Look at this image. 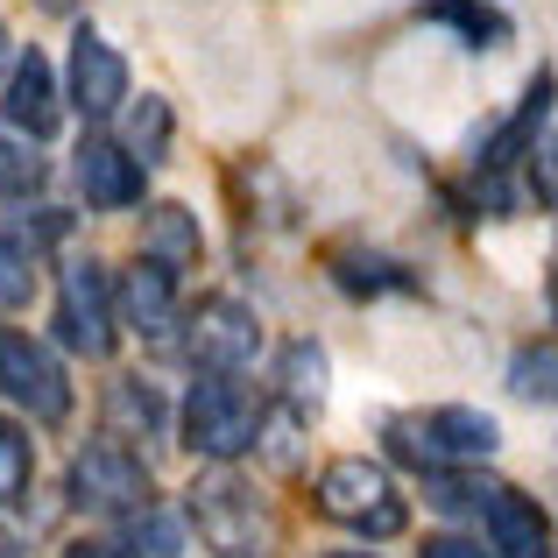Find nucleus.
<instances>
[{
    "instance_id": "nucleus-1",
    "label": "nucleus",
    "mask_w": 558,
    "mask_h": 558,
    "mask_svg": "<svg viewBox=\"0 0 558 558\" xmlns=\"http://www.w3.org/2000/svg\"><path fill=\"white\" fill-rule=\"evenodd\" d=\"M184 517H191V531H198V545L219 551V558H269V545H276L269 502H262L255 481H241L233 466H213V474L191 481Z\"/></svg>"
},
{
    "instance_id": "nucleus-2",
    "label": "nucleus",
    "mask_w": 558,
    "mask_h": 558,
    "mask_svg": "<svg viewBox=\"0 0 558 558\" xmlns=\"http://www.w3.org/2000/svg\"><path fill=\"white\" fill-rule=\"evenodd\" d=\"M312 495L332 523H347V531H361V537H403V523H410V502L396 495L389 466L368 460V452L326 460L318 481H312Z\"/></svg>"
},
{
    "instance_id": "nucleus-3",
    "label": "nucleus",
    "mask_w": 558,
    "mask_h": 558,
    "mask_svg": "<svg viewBox=\"0 0 558 558\" xmlns=\"http://www.w3.org/2000/svg\"><path fill=\"white\" fill-rule=\"evenodd\" d=\"M502 446L488 410H466V403H446V410H410V417H389V452L417 474H438L452 460H488Z\"/></svg>"
},
{
    "instance_id": "nucleus-4",
    "label": "nucleus",
    "mask_w": 558,
    "mask_h": 558,
    "mask_svg": "<svg viewBox=\"0 0 558 558\" xmlns=\"http://www.w3.org/2000/svg\"><path fill=\"white\" fill-rule=\"evenodd\" d=\"M184 446L213 466H233L247 446H262V403L233 375H205L184 396Z\"/></svg>"
},
{
    "instance_id": "nucleus-5",
    "label": "nucleus",
    "mask_w": 558,
    "mask_h": 558,
    "mask_svg": "<svg viewBox=\"0 0 558 558\" xmlns=\"http://www.w3.org/2000/svg\"><path fill=\"white\" fill-rule=\"evenodd\" d=\"M71 502L93 517H142V509H156V474L135 446L93 438L71 452Z\"/></svg>"
},
{
    "instance_id": "nucleus-6",
    "label": "nucleus",
    "mask_w": 558,
    "mask_h": 558,
    "mask_svg": "<svg viewBox=\"0 0 558 558\" xmlns=\"http://www.w3.org/2000/svg\"><path fill=\"white\" fill-rule=\"evenodd\" d=\"M57 340L85 361H107L121 340V318H113V276L93 255H71L57 276Z\"/></svg>"
},
{
    "instance_id": "nucleus-7",
    "label": "nucleus",
    "mask_w": 558,
    "mask_h": 558,
    "mask_svg": "<svg viewBox=\"0 0 558 558\" xmlns=\"http://www.w3.org/2000/svg\"><path fill=\"white\" fill-rule=\"evenodd\" d=\"M0 396H8L28 424H64L71 417L64 361H57L36 332H0Z\"/></svg>"
},
{
    "instance_id": "nucleus-8",
    "label": "nucleus",
    "mask_w": 558,
    "mask_h": 558,
    "mask_svg": "<svg viewBox=\"0 0 558 558\" xmlns=\"http://www.w3.org/2000/svg\"><path fill=\"white\" fill-rule=\"evenodd\" d=\"M178 326H184V354L198 361L205 375H241V368H255V354H262V318L247 312L241 298H227V290L198 298V312L178 318Z\"/></svg>"
},
{
    "instance_id": "nucleus-9",
    "label": "nucleus",
    "mask_w": 558,
    "mask_h": 558,
    "mask_svg": "<svg viewBox=\"0 0 558 558\" xmlns=\"http://www.w3.org/2000/svg\"><path fill=\"white\" fill-rule=\"evenodd\" d=\"M71 107L85 121H113L128 107V57L113 50L99 28H78L71 36Z\"/></svg>"
},
{
    "instance_id": "nucleus-10",
    "label": "nucleus",
    "mask_w": 558,
    "mask_h": 558,
    "mask_svg": "<svg viewBox=\"0 0 558 558\" xmlns=\"http://www.w3.org/2000/svg\"><path fill=\"white\" fill-rule=\"evenodd\" d=\"M113 318H121L128 332H142V340H170L178 332V276L156 269L149 255L135 262V269L121 276V290H113Z\"/></svg>"
},
{
    "instance_id": "nucleus-11",
    "label": "nucleus",
    "mask_w": 558,
    "mask_h": 558,
    "mask_svg": "<svg viewBox=\"0 0 558 558\" xmlns=\"http://www.w3.org/2000/svg\"><path fill=\"white\" fill-rule=\"evenodd\" d=\"M8 121H14V135H28V142L57 135V121H64L57 71H50V57H43V50H28V57H14V64H8Z\"/></svg>"
},
{
    "instance_id": "nucleus-12",
    "label": "nucleus",
    "mask_w": 558,
    "mask_h": 558,
    "mask_svg": "<svg viewBox=\"0 0 558 558\" xmlns=\"http://www.w3.org/2000/svg\"><path fill=\"white\" fill-rule=\"evenodd\" d=\"M481 523H488V551L495 558H551V523H545V509H537L531 495L488 488Z\"/></svg>"
},
{
    "instance_id": "nucleus-13",
    "label": "nucleus",
    "mask_w": 558,
    "mask_h": 558,
    "mask_svg": "<svg viewBox=\"0 0 558 558\" xmlns=\"http://www.w3.org/2000/svg\"><path fill=\"white\" fill-rule=\"evenodd\" d=\"M78 191L93 213H128V205H142V163H128L113 142H78Z\"/></svg>"
},
{
    "instance_id": "nucleus-14",
    "label": "nucleus",
    "mask_w": 558,
    "mask_h": 558,
    "mask_svg": "<svg viewBox=\"0 0 558 558\" xmlns=\"http://www.w3.org/2000/svg\"><path fill=\"white\" fill-rule=\"evenodd\" d=\"M142 255H149L156 269H170V276L198 269V255H205V233H198V213H191V205H178V198L149 205V219H142Z\"/></svg>"
},
{
    "instance_id": "nucleus-15",
    "label": "nucleus",
    "mask_w": 558,
    "mask_h": 558,
    "mask_svg": "<svg viewBox=\"0 0 558 558\" xmlns=\"http://www.w3.org/2000/svg\"><path fill=\"white\" fill-rule=\"evenodd\" d=\"M107 424H113L107 438H163L170 410H163V396H156L142 375H121L107 389Z\"/></svg>"
},
{
    "instance_id": "nucleus-16",
    "label": "nucleus",
    "mask_w": 558,
    "mask_h": 558,
    "mask_svg": "<svg viewBox=\"0 0 558 558\" xmlns=\"http://www.w3.org/2000/svg\"><path fill=\"white\" fill-rule=\"evenodd\" d=\"M113 149L128 156V163H163L170 156V99H156V93H142L135 107H128V121H121V142Z\"/></svg>"
},
{
    "instance_id": "nucleus-17",
    "label": "nucleus",
    "mask_w": 558,
    "mask_h": 558,
    "mask_svg": "<svg viewBox=\"0 0 558 558\" xmlns=\"http://www.w3.org/2000/svg\"><path fill=\"white\" fill-rule=\"evenodd\" d=\"M332 276H340L354 298H381V290H417V276L396 255H368V247H340L332 255Z\"/></svg>"
},
{
    "instance_id": "nucleus-18",
    "label": "nucleus",
    "mask_w": 558,
    "mask_h": 558,
    "mask_svg": "<svg viewBox=\"0 0 558 558\" xmlns=\"http://www.w3.org/2000/svg\"><path fill=\"white\" fill-rule=\"evenodd\" d=\"M276 381H283V403L298 410V417L318 410V403H326V347H318V340H290Z\"/></svg>"
},
{
    "instance_id": "nucleus-19",
    "label": "nucleus",
    "mask_w": 558,
    "mask_h": 558,
    "mask_svg": "<svg viewBox=\"0 0 558 558\" xmlns=\"http://www.w3.org/2000/svg\"><path fill=\"white\" fill-rule=\"evenodd\" d=\"M424 22H452L466 43H474V50H495V43L509 36V14L488 8V0H432V8H424Z\"/></svg>"
},
{
    "instance_id": "nucleus-20",
    "label": "nucleus",
    "mask_w": 558,
    "mask_h": 558,
    "mask_svg": "<svg viewBox=\"0 0 558 558\" xmlns=\"http://www.w3.org/2000/svg\"><path fill=\"white\" fill-rule=\"evenodd\" d=\"M28 474H36V446H28L22 424L0 417V509H14L28 495Z\"/></svg>"
},
{
    "instance_id": "nucleus-21",
    "label": "nucleus",
    "mask_w": 558,
    "mask_h": 558,
    "mask_svg": "<svg viewBox=\"0 0 558 558\" xmlns=\"http://www.w3.org/2000/svg\"><path fill=\"white\" fill-rule=\"evenodd\" d=\"M488 488H495V481H481V474H452V466L424 474V495H432V509H446V517H481Z\"/></svg>"
},
{
    "instance_id": "nucleus-22",
    "label": "nucleus",
    "mask_w": 558,
    "mask_h": 558,
    "mask_svg": "<svg viewBox=\"0 0 558 558\" xmlns=\"http://www.w3.org/2000/svg\"><path fill=\"white\" fill-rule=\"evenodd\" d=\"M28 298H36V255L0 233V312H28Z\"/></svg>"
},
{
    "instance_id": "nucleus-23",
    "label": "nucleus",
    "mask_w": 558,
    "mask_h": 558,
    "mask_svg": "<svg viewBox=\"0 0 558 558\" xmlns=\"http://www.w3.org/2000/svg\"><path fill=\"white\" fill-rule=\"evenodd\" d=\"M43 184H50V163H43L22 135H0V191H8V198H28V191H43Z\"/></svg>"
},
{
    "instance_id": "nucleus-24",
    "label": "nucleus",
    "mask_w": 558,
    "mask_h": 558,
    "mask_svg": "<svg viewBox=\"0 0 558 558\" xmlns=\"http://www.w3.org/2000/svg\"><path fill=\"white\" fill-rule=\"evenodd\" d=\"M509 389L523 396V403H551V347H523L517 361H509Z\"/></svg>"
},
{
    "instance_id": "nucleus-25",
    "label": "nucleus",
    "mask_w": 558,
    "mask_h": 558,
    "mask_svg": "<svg viewBox=\"0 0 558 558\" xmlns=\"http://www.w3.org/2000/svg\"><path fill=\"white\" fill-rule=\"evenodd\" d=\"M128 558H178V531H170L156 509H142V531H135V545H128Z\"/></svg>"
},
{
    "instance_id": "nucleus-26",
    "label": "nucleus",
    "mask_w": 558,
    "mask_h": 558,
    "mask_svg": "<svg viewBox=\"0 0 558 558\" xmlns=\"http://www.w3.org/2000/svg\"><path fill=\"white\" fill-rule=\"evenodd\" d=\"M424 558H495V551H481L474 537H432V545H424Z\"/></svg>"
},
{
    "instance_id": "nucleus-27",
    "label": "nucleus",
    "mask_w": 558,
    "mask_h": 558,
    "mask_svg": "<svg viewBox=\"0 0 558 558\" xmlns=\"http://www.w3.org/2000/svg\"><path fill=\"white\" fill-rule=\"evenodd\" d=\"M64 558H128V545H113V537H71Z\"/></svg>"
},
{
    "instance_id": "nucleus-28",
    "label": "nucleus",
    "mask_w": 558,
    "mask_h": 558,
    "mask_svg": "<svg viewBox=\"0 0 558 558\" xmlns=\"http://www.w3.org/2000/svg\"><path fill=\"white\" fill-rule=\"evenodd\" d=\"M0 558H28V537L8 531V523H0Z\"/></svg>"
},
{
    "instance_id": "nucleus-29",
    "label": "nucleus",
    "mask_w": 558,
    "mask_h": 558,
    "mask_svg": "<svg viewBox=\"0 0 558 558\" xmlns=\"http://www.w3.org/2000/svg\"><path fill=\"white\" fill-rule=\"evenodd\" d=\"M8 64H14V43H8V22H0V78H8Z\"/></svg>"
},
{
    "instance_id": "nucleus-30",
    "label": "nucleus",
    "mask_w": 558,
    "mask_h": 558,
    "mask_svg": "<svg viewBox=\"0 0 558 558\" xmlns=\"http://www.w3.org/2000/svg\"><path fill=\"white\" fill-rule=\"evenodd\" d=\"M332 558H354V551H332Z\"/></svg>"
}]
</instances>
